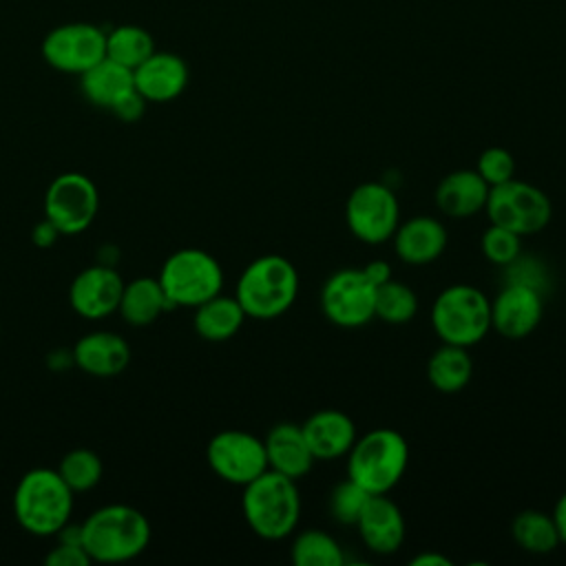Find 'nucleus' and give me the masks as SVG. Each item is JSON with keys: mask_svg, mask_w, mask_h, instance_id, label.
Segmentation results:
<instances>
[{"mask_svg": "<svg viewBox=\"0 0 566 566\" xmlns=\"http://www.w3.org/2000/svg\"><path fill=\"white\" fill-rule=\"evenodd\" d=\"M80 542L91 562H130L148 548L150 522L130 504H106L80 524Z\"/></svg>", "mask_w": 566, "mask_h": 566, "instance_id": "nucleus-1", "label": "nucleus"}, {"mask_svg": "<svg viewBox=\"0 0 566 566\" xmlns=\"http://www.w3.org/2000/svg\"><path fill=\"white\" fill-rule=\"evenodd\" d=\"M11 504L15 522L29 535L55 537L71 522L75 493L57 469L35 467L18 480Z\"/></svg>", "mask_w": 566, "mask_h": 566, "instance_id": "nucleus-2", "label": "nucleus"}, {"mask_svg": "<svg viewBox=\"0 0 566 566\" xmlns=\"http://www.w3.org/2000/svg\"><path fill=\"white\" fill-rule=\"evenodd\" d=\"M241 489V513L256 537L279 542L292 535L301 517L296 480L265 469Z\"/></svg>", "mask_w": 566, "mask_h": 566, "instance_id": "nucleus-3", "label": "nucleus"}, {"mask_svg": "<svg viewBox=\"0 0 566 566\" xmlns=\"http://www.w3.org/2000/svg\"><path fill=\"white\" fill-rule=\"evenodd\" d=\"M234 296L248 318L270 321L285 314L298 296V272L281 254L252 259L234 287Z\"/></svg>", "mask_w": 566, "mask_h": 566, "instance_id": "nucleus-4", "label": "nucleus"}, {"mask_svg": "<svg viewBox=\"0 0 566 566\" xmlns=\"http://www.w3.org/2000/svg\"><path fill=\"white\" fill-rule=\"evenodd\" d=\"M407 462L405 436L391 427H378L354 440L347 451V478L371 495L389 493L402 480Z\"/></svg>", "mask_w": 566, "mask_h": 566, "instance_id": "nucleus-5", "label": "nucleus"}, {"mask_svg": "<svg viewBox=\"0 0 566 566\" xmlns=\"http://www.w3.org/2000/svg\"><path fill=\"white\" fill-rule=\"evenodd\" d=\"M431 327L442 343L469 349L491 332V301L475 285L453 283L436 296Z\"/></svg>", "mask_w": 566, "mask_h": 566, "instance_id": "nucleus-6", "label": "nucleus"}, {"mask_svg": "<svg viewBox=\"0 0 566 566\" xmlns=\"http://www.w3.org/2000/svg\"><path fill=\"white\" fill-rule=\"evenodd\" d=\"M161 290L170 307H197L223 287L221 263L201 248L172 252L159 270Z\"/></svg>", "mask_w": 566, "mask_h": 566, "instance_id": "nucleus-7", "label": "nucleus"}, {"mask_svg": "<svg viewBox=\"0 0 566 566\" xmlns=\"http://www.w3.org/2000/svg\"><path fill=\"white\" fill-rule=\"evenodd\" d=\"M484 212L491 223L509 228L524 239L551 223L553 203L542 188L513 177L489 190Z\"/></svg>", "mask_w": 566, "mask_h": 566, "instance_id": "nucleus-8", "label": "nucleus"}, {"mask_svg": "<svg viewBox=\"0 0 566 566\" xmlns=\"http://www.w3.org/2000/svg\"><path fill=\"white\" fill-rule=\"evenodd\" d=\"M42 210L44 219L51 221L60 234H82L99 210L97 186L84 172H62L49 184Z\"/></svg>", "mask_w": 566, "mask_h": 566, "instance_id": "nucleus-9", "label": "nucleus"}, {"mask_svg": "<svg viewBox=\"0 0 566 566\" xmlns=\"http://www.w3.org/2000/svg\"><path fill=\"white\" fill-rule=\"evenodd\" d=\"M323 316L345 329L363 327L376 318V285L363 268H343L329 274L321 287Z\"/></svg>", "mask_w": 566, "mask_h": 566, "instance_id": "nucleus-10", "label": "nucleus"}, {"mask_svg": "<svg viewBox=\"0 0 566 566\" xmlns=\"http://www.w3.org/2000/svg\"><path fill=\"white\" fill-rule=\"evenodd\" d=\"M345 223L363 243L389 241L400 223V203L380 181L358 184L345 201Z\"/></svg>", "mask_w": 566, "mask_h": 566, "instance_id": "nucleus-11", "label": "nucleus"}, {"mask_svg": "<svg viewBox=\"0 0 566 566\" xmlns=\"http://www.w3.org/2000/svg\"><path fill=\"white\" fill-rule=\"evenodd\" d=\"M206 460L212 473L234 486H245L268 469L265 444L250 431L223 429L208 440Z\"/></svg>", "mask_w": 566, "mask_h": 566, "instance_id": "nucleus-12", "label": "nucleus"}, {"mask_svg": "<svg viewBox=\"0 0 566 566\" xmlns=\"http://www.w3.org/2000/svg\"><path fill=\"white\" fill-rule=\"evenodd\" d=\"M42 57L60 73L82 75L106 57V31L91 22L60 24L44 35Z\"/></svg>", "mask_w": 566, "mask_h": 566, "instance_id": "nucleus-13", "label": "nucleus"}, {"mask_svg": "<svg viewBox=\"0 0 566 566\" xmlns=\"http://www.w3.org/2000/svg\"><path fill=\"white\" fill-rule=\"evenodd\" d=\"M544 298L535 283L517 279L504 285L491 301V329L509 340H522L539 325Z\"/></svg>", "mask_w": 566, "mask_h": 566, "instance_id": "nucleus-14", "label": "nucleus"}, {"mask_svg": "<svg viewBox=\"0 0 566 566\" xmlns=\"http://www.w3.org/2000/svg\"><path fill=\"white\" fill-rule=\"evenodd\" d=\"M122 292V274L108 263H95L80 270L71 281L69 305L77 316L99 321L117 312Z\"/></svg>", "mask_w": 566, "mask_h": 566, "instance_id": "nucleus-15", "label": "nucleus"}, {"mask_svg": "<svg viewBox=\"0 0 566 566\" xmlns=\"http://www.w3.org/2000/svg\"><path fill=\"white\" fill-rule=\"evenodd\" d=\"M354 526L363 544L376 555H394L407 533L405 515L387 493L371 495Z\"/></svg>", "mask_w": 566, "mask_h": 566, "instance_id": "nucleus-16", "label": "nucleus"}, {"mask_svg": "<svg viewBox=\"0 0 566 566\" xmlns=\"http://www.w3.org/2000/svg\"><path fill=\"white\" fill-rule=\"evenodd\" d=\"M73 365L95 378L119 376L130 363V345L124 336L108 329L86 332L71 347Z\"/></svg>", "mask_w": 566, "mask_h": 566, "instance_id": "nucleus-17", "label": "nucleus"}, {"mask_svg": "<svg viewBox=\"0 0 566 566\" xmlns=\"http://www.w3.org/2000/svg\"><path fill=\"white\" fill-rule=\"evenodd\" d=\"M188 64L170 51H153L133 69L135 91L146 102H172L188 86Z\"/></svg>", "mask_w": 566, "mask_h": 566, "instance_id": "nucleus-18", "label": "nucleus"}, {"mask_svg": "<svg viewBox=\"0 0 566 566\" xmlns=\"http://www.w3.org/2000/svg\"><path fill=\"white\" fill-rule=\"evenodd\" d=\"M391 241L394 252L402 263L427 265L447 250L449 234L440 219L418 214L398 223L396 232L391 234Z\"/></svg>", "mask_w": 566, "mask_h": 566, "instance_id": "nucleus-19", "label": "nucleus"}, {"mask_svg": "<svg viewBox=\"0 0 566 566\" xmlns=\"http://www.w3.org/2000/svg\"><path fill=\"white\" fill-rule=\"evenodd\" d=\"M305 442L314 460H336L347 455L358 438L354 420L340 409H318L301 422Z\"/></svg>", "mask_w": 566, "mask_h": 566, "instance_id": "nucleus-20", "label": "nucleus"}, {"mask_svg": "<svg viewBox=\"0 0 566 566\" xmlns=\"http://www.w3.org/2000/svg\"><path fill=\"white\" fill-rule=\"evenodd\" d=\"M489 184L475 172V168H460L447 172L436 186V206L442 214L451 219H469L484 212Z\"/></svg>", "mask_w": 566, "mask_h": 566, "instance_id": "nucleus-21", "label": "nucleus"}, {"mask_svg": "<svg viewBox=\"0 0 566 566\" xmlns=\"http://www.w3.org/2000/svg\"><path fill=\"white\" fill-rule=\"evenodd\" d=\"M268 469L301 480L314 467V455L305 442L303 429L296 422H276L263 438Z\"/></svg>", "mask_w": 566, "mask_h": 566, "instance_id": "nucleus-22", "label": "nucleus"}, {"mask_svg": "<svg viewBox=\"0 0 566 566\" xmlns=\"http://www.w3.org/2000/svg\"><path fill=\"white\" fill-rule=\"evenodd\" d=\"M135 88L133 82V69L104 57L97 64H93L88 71H84L80 75V91L82 95L99 106V108H108L122 99L126 93H130Z\"/></svg>", "mask_w": 566, "mask_h": 566, "instance_id": "nucleus-23", "label": "nucleus"}, {"mask_svg": "<svg viewBox=\"0 0 566 566\" xmlns=\"http://www.w3.org/2000/svg\"><path fill=\"white\" fill-rule=\"evenodd\" d=\"M166 310H170V303L157 276H137L124 283L117 312L128 325L133 327L153 325Z\"/></svg>", "mask_w": 566, "mask_h": 566, "instance_id": "nucleus-24", "label": "nucleus"}, {"mask_svg": "<svg viewBox=\"0 0 566 566\" xmlns=\"http://www.w3.org/2000/svg\"><path fill=\"white\" fill-rule=\"evenodd\" d=\"M245 318L248 316H245L243 307L239 305L237 296H226L219 292L212 298H208L195 307L192 327L203 340L223 343L241 329Z\"/></svg>", "mask_w": 566, "mask_h": 566, "instance_id": "nucleus-25", "label": "nucleus"}, {"mask_svg": "<svg viewBox=\"0 0 566 566\" xmlns=\"http://www.w3.org/2000/svg\"><path fill=\"white\" fill-rule=\"evenodd\" d=\"M473 376V360L467 347L442 343L427 360V380L440 394L462 391Z\"/></svg>", "mask_w": 566, "mask_h": 566, "instance_id": "nucleus-26", "label": "nucleus"}, {"mask_svg": "<svg viewBox=\"0 0 566 566\" xmlns=\"http://www.w3.org/2000/svg\"><path fill=\"white\" fill-rule=\"evenodd\" d=\"M511 535L522 551L533 555H548L562 544L553 513L537 509L520 511L511 522Z\"/></svg>", "mask_w": 566, "mask_h": 566, "instance_id": "nucleus-27", "label": "nucleus"}, {"mask_svg": "<svg viewBox=\"0 0 566 566\" xmlns=\"http://www.w3.org/2000/svg\"><path fill=\"white\" fill-rule=\"evenodd\" d=\"M290 559L296 566H340L345 555L329 533L321 528H305L294 535Z\"/></svg>", "mask_w": 566, "mask_h": 566, "instance_id": "nucleus-28", "label": "nucleus"}, {"mask_svg": "<svg viewBox=\"0 0 566 566\" xmlns=\"http://www.w3.org/2000/svg\"><path fill=\"white\" fill-rule=\"evenodd\" d=\"M155 51L153 35L137 24H119L106 31V57L135 69Z\"/></svg>", "mask_w": 566, "mask_h": 566, "instance_id": "nucleus-29", "label": "nucleus"}, {"mask_svg": "<svg viewBox=\"0 0 566 566\" xmlns=\"http://www.w3.org/2000/svg\"><path fill=\"white\" fill-rule=\"evenodd\" d=\"M57 473L62 475V480L73 493H86L102 482L104 462L93 449L77 447L62 455L57 464Z\"/></svg>", "mask_w": 566, "mask_h": 566, "instance_id": "nucleus-30", "label": "nucleus"}, {"mask_svg": "<svg viewBox=\"0 0 566 566\" xmlns=\"http://www.w3.org/2000/svg\"><path fill=\"white\" fill-rule=\"evenodd\" d=\"M376 318L389 325H405L418 312V294L402 281L389 279L376 287Z\"/></svg>", "mask_w": 566, "mask_h": 566, "instance_id": "nucleus-31", "label": "nucleus"}, {"mask_svg": "<svg viewBox=\"0 0 566 566\" xmlns=\"http://www.w3.org/2000/svg\"><path fill=\"white\" fill-rule=\"evenodd\" d=\"M480 250L493 265H513L522 252V237L509 228L489 223L480 237Z\"/></svg>", "mask_w": 566, "mask_h": 566, "instance_id": "nucleus-32", "label": "nucleus"}, {"mask_svg": "<svg viewBox=\"0 0 566 566\" xmlns=\"http://www.w3.org/2000/svg\"><path fill=\"white\" fill-rule=\"evenodd\" d=\"M371 497V493H367L360 484H356L354 480H343L338 482L332 493H329V513L338 524H347L354 526L367 504V500Z\"/></svg>", "mask_w": 566, "mask_h": 566, "instance_id": "nucleus-33", "label": "nucleus"}, {"mask_svg": "<svg viewBox=\"0 0 566 566\" xmlns=\"http://www.w3.org/2000/svg\"><path fill=\"white\" fill-rule=\"evenodd\" d=\"M475 172L489 184V188H493L515 177V159L506 148L491 146L480 153Z\"/></svg>", "mask_w": 566, "mask_h": 566, "instance_id": "nucleus-34", "label": "nucleus"}, {"mask_svg": "<svg viewBox=\"0 0 566 566\" xmlns=\"http://www.w3.org/2000/svg\"><path fill=\"white\" fill-rule=\"evenodd\" d=\"M55 539H57L55 546L44 557L46 566H88V564H93L91 557L86 555L82 542L62 539V537H55Z\"/></svg>", "mask_w": 566, "mask_h": 566, "instance_id": "nucleus-35", "label": "nucleus"}, {"mask_svg": "<svg viewBox=\"0 0 566 566\" xmlns=\"http://www.w3.org/2000/svg\"><path fill=\"white\" fill-rule=\"evenodd\" d=\"M146 99L133 88L130 93H126L122 99H117L113 106H111V113L122 119V122H137L144 111H146Z\"/></svg>", "mask_w": 566, "mask_h": 566, "instance_id": "nucleus-36", "label": "nucleus"}, {"mask_svg": "<svg viewBox=\"0 0 566 566\" xmlns=\"http://www.w3.org/2000/svg\"><path fill=\"white\" fill-rule=\"evenodd\" d=\"M363 272H365V276H367L376 287L382 285V283H387L389 279H394L391 265H389L385 259H371L369 263L363 265Z\"/></svg>", "mask_w": 566, "mask_h": 566, "instance_id": "nucleus-37", "label": "nucleus"}, {"mask_svg": "<svg viewBox=\"0 0 566 566\" xmlns=\"http://www.w3.org/2000/svg\"><path fill=\"white\" fill-rule=\"evenodd\" d=\"M60 237V232L55 230V226L46 219H42L38 226H33V232H31V239L35 245L40 248H49L51 243H55V239Z\"/></svg>", "mask_w": 566, "mask_h": 566, "instance_id": "nucleus-38", "label": "nucleus"}, {"mask_svg": "<svg viewBox=\"0 0 566 566\" xmlns=\"http://www.w3.org/2000/svg\"><path fill=\"white\" fill-rule=\"evenodd\" d=\"M553 520L557 524V533L562 544H566V491L559 495V500L553 506Z\"/></svg>", "mask_w": 566, "mask_h": 566, "instance_id": "nucleus-39", "label": "nucleus"}, {"mask_svg": "<svg viewBox=\"0 0 566 566\" xmlns=\"http://www.w3.org/2000/svg\"><path fill=\"white\" fill-rule=\"evenodd\" d=\"M409 564H411V566H451L453 562H451L449 557L440 555V553H429V551H427V553L413 555Z\"/></svg>", "mask_w": 566, "mask_h": 566, "instance_id": "nucleus-40", "label": "nucleus"}]
</instances>
